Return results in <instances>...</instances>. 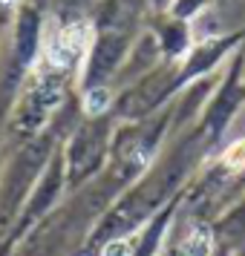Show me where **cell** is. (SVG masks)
I'll return each instance as SVG.
<instances>
[{"label":"cell","instance_id":"2","mask_svg":"<svg viewBox=\"0 0 245 256\" xmlns=\"http://www.w3.org/2000/svg\"><path fill=\"white\" fill-rule=\"evenodd\" d=\"M185 250H187V256H208L210 254V236L208 233H193L185 242Z\"/></svg>","mask_w":245,"mask_h":256},{"label":"cell","instance_id":"4","mask_svg":"<svg viewBox=\"0 0 245 256\" xmlns=\"http://www.w3.org/2000/svg\"><path fill=\"white\" fill-rule=\"evenodd\" d=\"M107 101H110V98H107V92H101V90H98V92H90V98H87V112H101V110H104L107 106Z\"/></svg>","mask_w":245,"mask_h":256},{"label":"cell","instance_id":"5","mask_svg":"<svg viewBox=\"0 0 245 256\" xmlns=\"http://www.w3.org/2000/svg\"><path fill=\"white\" fill-rule=\"evenodd\" d=\"M104 256H130V242L127 239H116L104 248Z\"/></svg>","mask_w":245,"mask_h":256},{"label":"cell","instance_id":"1","mask_svg":"<svg viewBox=\"0 0 245 256\" xmlns=\"http://www.w3.org/2000/svg\"><path fill=\"white\" fill-rule=\"evenodd\" d=\"M78 46H81V38L75 35V32H64V35L52 44V49H49V58H52V64H58V66H67V64L75 58Z\"/></svg>","mask_w":245,"mask_h":256},{"label":"cell","instance_id":"3","mask_svg":"<svg viewBox=\"0 0 245 256\" xmlns=\"http://www.w3.org/2000/svg\"><path fill=\"white\" fill-rule=\"evenodd\" d=\"M225 162L231 164V167H242L245 164V141H236L231 150L225 152Z\"/></svg>","mask_w":245,"mask_h":256}]
</instances>
